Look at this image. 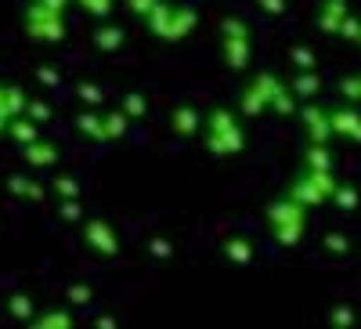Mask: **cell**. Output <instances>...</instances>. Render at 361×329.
Instances as JSON below:
<instances>
[{
	"instance_id": "cell-1",
	"label": "cell",
	"mask_w": 361,
	"mask_h": 329,
	"mask_svg": "<svg viewBox=\"0 0 361 329\" xmlns=\"http://www.w3.org/2000/svg\"><path fill=\"white\" fill-rule=\"evenodd\" d=\"M202 141L209 148V156L217 160H228V156H238L246 148V131L238 124V116L224 105L209 109L206 112V127H202Z\"/></svg>"
},
{
	"instance_id": "cell-2",
	"label": "cell",
	"mask_w": 361,
	"mask_h": 329,
	"mask_svg": "<svg viewBox=\"0 0 361 329\" xmlns=\"http://www.w3.org/2000/svg\"><path fill=\"white\" fill-rule=\"evenodd\" d=\"M264 221L279 246H300L304 243V232H307V206L296 203L293 196H282L275 203H267Z\"/></svg>"
},
{
	"instance_id": "cell-3",
	"label": "cell",
	"mask_w": 361,
	"mask_h": 329,
	"mask_svg": "<svg viewBox=\"0 0 361 329\" xmlns=\"http://www.w3.org/2000/svg\"><path fill=\"white\" fill-rule=\"evenodd\" d=\"M336 189H340V181H336L333 170H311V167H304V174H296L289 181L286 196H293L296 203H304L311 210V206H322V203L333 199Z\"/></svg>"
},
{
	"instance_id": "cell-4",
	"label": "cell",
	"mask_w": 361,
	"mask_h": 329,
	"mask_svg": "<svg viewBox=\"0 0 361 329\" xmlns=\"http://www.w3.org/2000/svg\"><path fill=\"white\" fill-rule=\"evenodd\" d=\"M221 58L231 73H243L250 66V25L243 18L221 22Z\"/></svg>"
},
{
	"instance_id": "cell-5",
	"label": "cell",
	"mask_w": 361,
	"mask_h": 329,
	"mask_svg": "<svg viewBox=\"0 0 361 329\" xmlns=\"http://www.w3.org/2000/svg\"><path fill=\"white\" fill-rule=\"evenodd\" d=\"M22 25H25V33L33 40H40V44H62L66 40V15L44 8L40 0H29Z\"/></svg>"
},
{
	"instance_id": "cell-6",
	"label": "cell",
	"mask_w": 361,
	"mask_h": 329,
	"mask_svg": "<svg viewBox=\"0 0 361 329\" xmlns=\"http://www.w3.org/2000/svg\"><path fill=\"white\" fill-rule=\"evenodd\" d=\"M282 87V80L264 69L257 73L246 87H243V95H238V112L243 116H260V112H271V98H275V91Z\"/></svg>"
},
{
	"instance_id": "cell-7",
	"label": "cell",
	"mask_w": 361,
	"mask_h": 329,
	"mask_svg": "<svg viewBox=\"0 0 361 329\" xmlns=\"http://www.w3.org/2000/svg\"><path fill=\"white\" fill-rule=\"evenodd\" d=\"M80 232H83L87 250H94V253H102V257H116L119 250H123V243H119L116 228H112L105 217H83Z\"/></svg>"
},
{
	"instance_id": "cell-8",
	"label": "cell",
	"mask_w": 361,
	"mask_h": 329,
	"mask_svg": "<svg viewBox=\"0 0 361 329\" xmlns=\"http://www.w3.org/2000/svg\"><path fill=\"white\" fill-rule=\"evenodd\" d=\"M300 119H304V134L307 141L314 145H329V138H333V109H325L322 102H304L300 105Z\"/></svg>"
},
{
	"instance_id": "cell-9",
	"label": "cell",
	"mask_w": 361,
	"mask_h": 329,
	"mask_svg": "<svg viewBox=\"0 0 361 329\" xmlns=\"http://www.w3.org/2000/svg\"><path fill=\"white\" fill-rule=\"evenodd\" d=\"M206 127V116L195 105H173L170 109V131L173 138H195Z\"/></svg>"
},
{
	"instance_id": "cell-10",
	"label": "cell",
	"mask_w": 361,
	"mask_h": 329,
	"mask_svg": "<svg viewBox=\"0 0 361 329\" xmlns=\"http://www.w3.org/2000/svg\"><path fill=\"white\" fill-rule=\"evenodd\" d=\"M58 145L54 141H47V138H37V141H29V145H22V160L33 167V170H44V167H58Z\"/></svg>"
},
{
	"instance_id": "cell-11",
	"label": "cell",
	"mask_w": 361,
	"mask_h": 329,
	"mask_svg": "<svg viewBox=\"0 0 361 329\" xmlns=\"http://www.w3.org/2000/svg\"><path fill=\"white\" fill-rule=\"evenodd\" d=\"M333 131H336L340 138H347V141H357V145H361V112H357V105L343 102V105H336V109H333Z\"/></svg>"
},
{
	"instance_id": "cell-12",
	"label": "cell",
	"mask_w": 361,
	"mask_h": 329,
	"mask_svg": "<svg viewBox=\"0 0 361 329\" xmlns=\"http://www.w3.org/2000/svg\"><path fill=\"white\" fill-rule=\"evenodd\" d=\"M350 8H347V0H322V8L314 15V25L322 29V33H336L340 37V25L347 22Z\"/></svg>"
},
{
	"instance_id": "cell-13",
	"label": "cell",
	"mask_w": 361,
	"mask_h": 329,
	"mask_svg": "<svg viewBox=\"0 0 361 329\" xmlns=\"http://www.w3.org/2000/svg\"><path fill=\"white\" fill-rule=\"evenodd\" d=\"M8 196L29 199V203H44L47 199V185L37 181V177H29V174H11L8 177Z\"/></svg>"
},
{
	"instance_id": "cell-14",
	"label": "cell",
	"mask_w": 361,
	"mask_h": 329,
	"mask_svg": "<svg viewBox=\"0 0 361 329\" xmlns=\"http://www.w3.org/2000/svg\"><path fill=\"white\" fill-rule=\"evenodd\" d=\"M199 25V11L195 8H188V4H173V22H170V44H177V40H185L192 29Z\"/></svg>"
},
{
	"instance_id": "cell-15",
	"label": "cell",
	"mask_w": 361,
	"mask_h": 329,
	"mask_svg": "<svg viewBox=\"0 0 361 329\" xmlns=\"http://www.w3.org/2000/svg\"><path fill=\"white\" fill-rule=\"evenodd\" d=\"M123 44H127V29H123V25L105 22V25H98V29H94V47H98L102 54H116Z\"/></svg>"
},
{
	"instance_id": "cell-16",
	"label": "cell",
	"mask_w": 361,
	"mask_h": 329,
	"mask_svg": "<svg viewBox=\"0 0 361 329\" xmlns=\"http://www.w3.org/2000/svg\"><path fill=\"white\" fill-rule=\"evenodd\" d=\"M25 105H29V98H25V91L18 83H0V112H4L8 119L25 116Z\"/></svg>"
},
{
	"instance_id": "cell-17",
	"label": "cell",
	"mask_w": 361,
	"mask_h": 329,
	"mask_svg": "<svg viewBox=\"0 0 361 329\" xmlns=\"http://www.w3.org/2000/svg\"><path fill=\"white\" fill-rule=\"evenodd\" d=\"M73 127L80 138H90V141H109L105 138V116H98L94 109H83L76 119H73Z\"/></svg>"
},
{
	"instance_id": "cell-18",
	"label": "cell",
	"mask_w": 361,
	"mask_h": 329,
	"mask_svg": "<svg viewBox=\"0 0 361 329\" xmlns=\"http://www.w3.org/2000/svg\"><path fill=\"white\" fill-rule=\"evenodd\" d=\"M40 127H44V124H37L33 116H15V119H8V138H11L15 145H29V141L44 138Z\"/></svg>"
},
{
	"instance_id": "cell-19",
	"label": "cell",
	"mask_w": 361,
	"mask_h": 329,
	"mask_svg": "<svg viewBox=\"0 0 361 329\" xmlns=\"http://www.w3.org/2000/svg\"><path fill=\"white\" fill-rule=\"evenodd\" d=\"M289 87L296 91V98H300V102H314V98H318V91H322V76H318V69H307V73H293Z\"/></svg>"
},
{
	"instance_id": "cell-20",
	"label": "cell",
	"mask_w": 361,
	"mask_h": 329,
	"mask_svg": "<svg viewBox=\"0 0 361 329\" xmlns=\"http://www.w3.org/2000/svg\"><path fill=\"white\" fill-rule=\"evenodd\" d=\"M221 253L231 261V264H250L253 261V243L246 235H228L221 243Z\"/></svg>"
},
{
	"instance_id": "cell-21",
	"label": "cell",
	"mask_w": 361,
	"mask_h": 329,
	"mask_svg": "<svg viewBox=\"0 0 361 329\" xmlns=\"http://www.w3.org/2000/svg\"><path fill=\"white\" fill-rule=\"evenodd\" d=\"M73 311L69 308H47V311H40L33 322H29V325H33V329H73Z\"/></svg>"
},
{
	"instance_id": "cell-22",
	"label": "cell",
	"mask_w": 361,
	"mask_h": 329,
	"mask_svg": "<svg viewBox=\"0 0 361 329\" xmlns=\"http://www.w3.org/2000/svg\"><path fill=\"white\" fill-rule=\"evenodd\" d=\"M170 22H173V4H166V0H163V4H159L152 15L145 18L148 33H152L156 40H166V37H170Z\"/></svg>"
},
{
	"instance_id": "cell-23",
	"label": "cell",
	"mask_w": 361,
	"mask_h": 329,
	"mask_svg": "<svg viewBox=\"0 0 361 329\" xmlns=\"http://www.w3.org/2000/svg\"><path fill=\"white\" fill-rule=\"evenodd\" d=\"M271 112L282 116V119H289V116L300 112V98H296V91H293L289 83H282L279 91H275V98H271Z\"/></svg>"
},
{
	"instance_id": "cell-24",
	"label": "cell",
	"mask_w": 361,
	"mask_h": 329,
	"mask_svg": "<svg viewBox=\"0 0 361 329\" xmlns=\"http://www.w3.org/2000/svg\"><path fill=\"white\" fill-rule=\"evenodd\" d=\"M8 315H11L15 322H33V318H37L33 297H29V293H11V297H8Z\"/></svg>"
},
{
	"instance_id": "cell-25",
	"label": "cell",
	"mask_w": 361,
	"mask_h": 329,
	"mask_svg": "<svg viewBox=\"0 0 361 329\" xmlns=\"http://www.w3.org/2000/svg\"><path fill=\"white\" fill-rule=\"evenodd\" d=\"M127 131H130V116H127L123 109H112V112H105V138H109V141L127 138Z\"/></svg>"
},
{
	"instance_id": "cell-26",
	"label": "cell",
	"mask_w": 361,
	"mask_h": 329,
	"mask_svg": "<svg viewBox=\"0 0 361 329\" xmlns=\"http://www.w3.org/2000/svg\"><path fill=\"white\" fill-rule=\"evenodd\" d=\"M289 66L296 73H307V69H318V54L307 47V44H293L289 47Z\"/></svg>"
},
{
	"instance_id": "cell-27",
	"label": "cell",
	"mask_w": 361,
	"mask_h": 329,
	"mask_svg": "<svg viewBox=\"0 0 361 329\" xmlns=\"http://www.w3.org/2000/svg\"><path fill=\"white\" fill-rule=\"evenodd\" d=\"M304 167H311V170H333V152H329V145H314V141H307Z\"/></svg>"
},
{
	"instance_id": "cell-28",
	"label": "cell",
	"mask_w": 361,
	"mask_h": 329,
	"mask_svg": "<svg viewBox=\"0 0 361 329\" xmlns=\"http://www.w3.org/2000/svg\"><path fill=\"white\" fill-rule=\"evenodd\" d=\"M119 109H123L130 119H145L148 116V98L141 91H127L123 98H119Z\"/></svg>"
},
{
	"instance_id": "cell-29",
	"label": "cell",
	"mask_w": 361,
	"mask_h": 329,
	"mask_svg": "<svg viewBox=\"0 0 361 329\" xmlns=\"http://www.w3.org/2000/svg\"><path fill=\"white\" fill-rule=\"evenodd\" d=\"M51 192H54L58 199H80V196H83L80 181H76V177H69V174H58L54 181H51Z\"/></svg>"
},
{
	"instance_id": "cell-30",
	"label": "cell",
	"mask_w": 361,
	"mask_h": 329,
	"mask_svg": "<svg viewBox=\"0 0 361 329\" xmlns=\"http://www.w3.org/2000/svg\"><path fill=\"white\" fill-rule=\"evenodd\" d=\"M76 98L83 102V109H98L102 102H105V91L98 83H87V80H80L76 83Z\"/></svg>"
},
{
	"instance_id": "cell-31",
	"label": "cell",
	"mask_w": 361,
	"mask_h": 329,
	"mask_svg": "<svg viewBox=\"0 0 361 329\" xmlns=\"http://www.w3.org/2000/svg\"><path fill=\"white\" fill-rule=\"evenodd\" d=\"M336 87H340V98H343V102H350V105H361V73H350V76H343Z\"/></svg>"
},
{
	"instance_id": "cell-32",
	"label": "cell",
	"mask_w": 361,
	"mask_h": 329,
	"mask_svg": "<svg viewBox=\"0 0 361 329\" xmlns=\"http://www.w3.org/2000/svg\"><path fill=\"white\" fill-rule=\"evenodd\" d=\"M83 203L80 199H62V203H58V217H62L66 225H76V221H83Z\"/></svg>"
},
{
	"instance_id": "cell-33",
	"label": "cell",
	"mask_w": 361,
	"mask_h": 329,
	"mask_svg": "<svg viewBox=\"0 0 361 329\" xmlns=\"http://www.w3.org/2000/svg\"><path fill=\"white\" fill-rule=\"evenodd\" d=\"M66 301H69L73 308H83V304L94 301V289H90L87 282H73V286L66 289Z\"/></svg>"
},
{
	"instance_id": "cell-34",
	"label": "cell",
	"mask_w": 361,
	"mask_h": 329,
	"mask_svg": "<svg viewBox=\"0 0 361 329\" xmlns=\"http://www.w3.org/2000/svg\"><path fill=\"white\" fill-rule=\"evenodd\" d=\"M76 4H80V8H83L90 18H109L116 0H76Z\"/></svg>"
},
{
	"instance_id": "cell-35",
	"label": "cell",
	"mask_w": 361,
	"mask_h": 329,
	"mask_svg": "<svg viewBox=\"0 0 361 329\" xmlns=\"http://www.w3.org/2000/svg\"><path fill=\"white\" fill-rule=\"evenodd\" d=\"M123 4H127V11H130L134 18H141V22H145L148 15H152V11L163 4V0H123Z\"/></svg>"
},
{
	"instance_id": "cell-36",
	"label": "cell",
	"mask_w": 361,
	"mask_h": 329,
	"mask_svg": "<svg viewBox=\"0 0 361 329\" xmlns=\"http://www.w3.org/2000/svg\"><path fill=\"white\" fill-rule=\"evenodd\" d=\"M25 116H33L37 124H51V105H47L44 98H29V105H25Z\"/></svg>"
},
{
	"instance_id": "cell-37",
	"label": "cell",
	"mask_w": 361,
	"mask_h": 329,
	"mask_svg": "<svg viewBox=\"0 0 361 329\" xmlns=\"http://www.w3.org/2000/svg\"><path fill=\"white\" fill-rule=\"evenodd\" d=\"M333 203L343 206V210H354V206H357V189H354V185H340V189L333 192Z\"/></svg>"
},
{
	"instance_id": "cell-38",
	"label": "cell",
	"mask_w": 361,
	"mask_h": 329,
	"mask_svg": "<svg viewBox=\"0 0 361 329\" xmlns=\"http://www.w3.org/2000/svg\"><path fill=\"white\" fill-rule=\"evenodd\" d=\"M148 253H152L156 261H170L173 257V243H170V239H163V235H156L152 243H148Z\"/></svg>"
},
{
	"instance_id": "cell-39",
	"label": "cell",
	"mask_w": 361,
	"mask_h": 329,
	"mask_svg": "<svg viewBox=\"0 0 361 329\" xmlns=\"http://www.w3.org/2000/svg\"><path fill=\"white\" fill-rule=\"evenodd\" d=\"M257 8L267 15V18H282L289 11V0H257Z\"/></svg>"
},
{
	"instance_id": "cell-40",
	"label": "cell",
	"mask_w": 361,
	"mask_h": 329,
	"mask_svg": "<svg viewBox=\"0 0 361 329\" xmlns=\"http://www.w3.org/2000/svg\"><path fill=\"white\" fill-rule=\"evenodd\" d=\"M37 80L44 87H58L62 83V69H54V66H37Z\"/></svg>"
},
{
	"instance_id": "cell-41",
	"label": "cell",
	"mask_w": 361,
	"mask_h": 329,
	"mask_svg": "<svg viewBox=\"0 0 361 329\" xmlns=\"http://www.w3.org/2000/svg\"><path fill=\"white\" fill-rule=\"evenodd\" d=\"M325 250H329V253H350V243H347V235H340V232L325 235Z\"/></svg>"
},
{
	"instance_id": "cell-42",
	"label": "cell",
	"mask_w": 361,
	"mask_h": 329,
	"mask_svg": "<svg viewBox=\"0 0 361 329\" xmlns=\"http://www.w3.org/2000/svg\"><path fill=\"white\" fill-rule=\"evenodd\" d=\"M340 37H343V40H350V44L361 37V18H357V15H347V22L340 25Z\"/></svg>"
},
{
	"instance_id": "cell-43",
	"label": "cell",
	"mask_w": 361,
	"mask_h": 329,
	"mask_svg": "<svg viewBox=\"0 0 361 329\" xmlns=\"http://www.w3.org/2000/svg\"><path fill=\"white\" fill-rule=\"evenodd\" d=\"M350 322H354L350 308H333V325H350Z\"/></svg>"
},
{
	"instance_id": "cell-44",
	"label": "cell",
	"mask_w": 361,
	"mask_h": 329,
	"mask_svg": "<svg viewBox=\"0 0 361 329\" xmlns=\"http://www.w3.org/2000/svg\"><path fill=\"white\" fill-rule=\"evenodd\" d=\"M98 325H102V329H112V325H116V318H109V315H102V318H98Z\"/></svg>"
},
{
	"instance_id": "cell-45",
	"label": "cell",
	"mask_w": 361,
	"mask_h": 329,
	"mask_svg": "<svg viewBox=\"0 0 361 329\" xmlns=\"http://www.w3.org/2000/svg\"><path fill=\"white\" fill-rule=\"evenodd\" d=\"M0 134H8V116L0 112Z\"/></svg>"
},
{
	"instance_id": "cell-46",
	"label": "cell",
	"mask_w": 361,
	"mask_h": 329,
	"mask_svg": "<svg viewBox=\"0 0 361 329\" xmlns=\"http://www.w3.org/2000/svg\"><path fill=\"white\" fill-rule=\"evenodd\" d=\"M354 47H361V37H357V40H354Z\"/></svg>"
}]
</instances>
